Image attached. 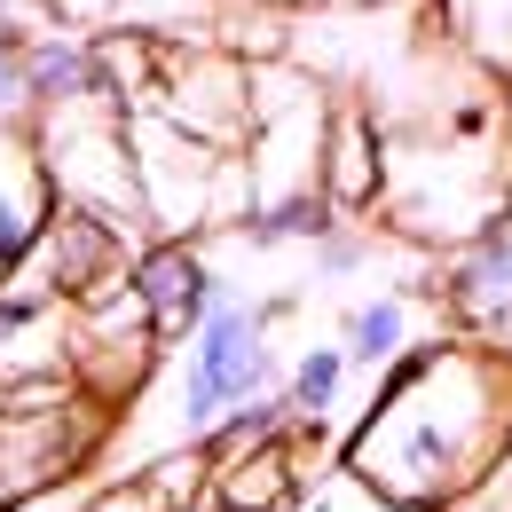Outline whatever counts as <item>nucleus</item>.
Masks as SVG:
<instances>
[{
  "mask_svg": "<svg viewBox=\"0 0 512 512\" xmlns=\"http://www.w3.org/2000/svg\"><path fill=\"white\" fill-rule=\"evenodd\" d=\"M512 442V363L489 339H426L402 355L363 418L347 426L339 465L402 512H449Z\"/></svg>",
  "mask_w": 512,
  "mask_h": 512,
  "instance_id": "nucleus-1",
  "label": "nucleus"
},
{
  "mask_svg": "<svg viewBox=\"0 0 512 512\" xmlns=\"http://www.w3.org/2000/svg\"><path fill=\"white\" fill-rule=\"evenodd\" d=\"M292 308H300L292 292L253 300V292L221 284L213 308H205V323L174 347L166 394H158V386L134 394V418H150V426H119L103 457H134V465H150V457H166V449H205L229 418H245L253 402H268V394L284 386L276 323L292 316ZM134 465H127V473H134Z\"/></svg>",
  "mask_w": 512,
  "mask_h": 512,
  "instance_id": "nucleus-2",
  "label": "nucleus"
},
{
  "mask_svg": "<svg viewBox=\"0 0 512 512\" xmlns=\"http://www.w3.org/2000/svg\"><path fill=\"white\" fill-rule=\"evenodd\" d=\"M505 103H457L434 134H386L379 205L402 237L418 245H473L512 213V134Z\"/></svg>",
  "mask_w": 512,
  "mask_h": 512,
  "instance_id": "nucleus-3",
  "label": "nucleus"
},
{
  "mask_svg": "<svg viewBox=\"0 0 512 512\" xmlns=\"http://www.w3.org/2000/svg\"><path fill=\"white\" fill-rule=\"evenodd\" d=\"M111 426H119V410L95 402L79 379L0 394V512L71 489L111 449Z\"/></svg>",
  "mask_w": 512,
  "mask_h": 512,
  "instance_id": "nucleus-4",
  "label": "nucleus"
},
{
  "mask_svg": "<svg viewBox=\"0 0 512 512\" xmlns=\"http://www.w3.org/2000/svg\"><path fill=\"white\" fill-rule=\"evenodd\" d=\"M32 158L48 174L56 205L71 213H95L111 229H127L150 245V221H142V182H134V150H127V111L87 95V103H56V111H32Z\"/></svg>",
  "mask_w": 512,
  "mask_h": 512,
  "instance_id": "nucleus-5",
  "label": "nucleus"
},
{
  "mask_svg": "<svg viewBox=\"0 0 512 512\" xmlns=\"http://www.w3.org/2000/svg\"><path fill=\"white\" fill-rule=\"evenodd\" d=\"M323 134H331V95L292 64H253V134H245V190L253 213L323 197Z\"/></svg>",
  "mask_w": 512,
  "mask_h": 512,
  "instance_id": "nucleus-6",
  "label": "nucleus"
},
{
  "mask_svg": "<svg viewBox=\"0 0 512 512\" xmlns=\"http://www.w3.org/2000/svg\"><path fill=\"white\" fill-rule=\"evenodd\" d=\"M134 111H158L166 127H182L205 150H245L253 134V64L245 56H221L205 40H158V64Z\"/></svg>",
  "mask_w": 512,
  "mask_h": 512,
  "instance_id": "nucleus-7",
  "label": "nucleus"
},
{
  "mask_svg": "<svg viewBox=\"0 0 512 512\" xmlns=\"http://www.w3.org/2000/svg\"><path fill=\"white\" fill-rule=\"evenodd\" d=\"M127 292H134V308H142V323H150V339H158V355H174L197 323H205L213 292H221V276L205 268L197 245H182V237H150V245L134 253Z\"/></svg>",
  "mask_w": 512,
  "mask_h": 512,
  "instance_id": "nucleus-8",
  "label": "nucleus"
},
{
  "mask_svg": "<svg viewBox=\"0 0 512 512\" xmlns=\"http://www.w3.org/2000/svg\"><path fill=\"white\" fill-rule=\"evenodd\" d=\"M386 174V134L363 103H331V134H323V205L331 213H371Z\"/></svg>",
  "mask_w": 512,
  "mask_h": 512,
  "instance_id": "nucleus-9",
  "label": "nucleus"
},
{
  "mask_svg": "<svg viewBox=\"0 0 512 512\" xmlns=\"http://www.w3.org/2000/svg\"><path fill=\"white\" fill-rule=\"evenodd\" d=\"M426 347V308H418V292H371V300H355L347 316H339V355H347V371L355 379H386L402 355H418Z\"/></svg>",
  "mask_w": 512,
  "mask_h": 512,
  "instance_id": "nucleus-10",
  "label": "nucleus"
},
{
  "mask_svg": "<svg viewBox=\"0 0 512 512\" xmlns=\"http://www.w3.org/2000/svg\"><path fill=\"white\" fill-rule=\"evenodd\" d=\"M71 379V308H8L0 300V394Z\"/></svg>",
  "mask_w": 512,
  "mask_h": 512,
  "instance_id": "nucleus-11",
  "label": "nucleus"
},
{
  "mask_svg": "<svg viewBox=\"0 0 512 512\" xmlns=\"http://www.w3.org/2000/svg\"><path fill=\"white\" fill-rule=\"evenodd\" d=\"M56 221V190L32 158V134L24 127H0V276L40 245V229Z\"/></svg>",
  "mask_w": 512,
  "mask_h": 512,
  "instance_id": "nucleus-12",
  "label": "nucleus"
},
{
  "mask_svg": "<svg viewBox=\"0 0 512 512\" xmlns=\"http://www.w3.org/2000/svg\"><path fill=\"white\" fill-rule=\"evenodd\" d=\"M347 355H339V339H316V347H300L292 355V371H284V418H292V434H331L339 418H347Z\"/></svg>",
  "mask_w": 512,
  "mask_h": 512,
  "instance_id": "nucleus-13",
  "label": "nucleus"
},
{
  "mask_svg": "<svg viewBox=\"0 0 512 512\" xmlns=\"http://www.w3.org/2000/svg\"><path fill=\"white\" fill-rule=\"evenodd\" d=\"M87 95H103L95 48H87L79 32H40V40L24 48V111H56V103H87ZM103 103H111V95H103Z\"/></svg>",
  "mask_w": 512,
  "mask_h": 512,
  "instance_id": "nucleus-14",
  "label": "nucleus"
},
{
  "mask_svg": "<svg viewBox=\"0 0 512 512\" xmlns=\"http://www.w3.org/2000/svg\"><path fill=\"white\" fill-rule=\"evenodd\" d=\"M457 16H465V40H473L489 64L512 71V0H457Z\"/></svg>",
  "mask_w": 512,
  "mask_h": 512,
  "instance_id": "nucleus-15",
  "label": "nucleus"
},
{
  "mask_svg": "<svg viewBox=\"0 0 512 512\" xmlns=\"http://www.w3.org/2000/svg\"><path fill=\"white\" fill-rule=\"evenodd\" d=\"M308 512H402V505H386L371 481H355L347 465H331L316 489H308Z\"/></svg>",
  "mask_w": 512,
  "mask_h": 512,
  "instance_id": "nucleus-16",
  "label": "nucleus"
},
{
  "mask_svg": "<svg viewBox=\"0 0 512 512\" xmlns=\"http://www.w3.org/2000/svg\"><path fill=\"white\" fill-rule=\"evenodd\" d=\"M40 32H16V24H0V127H24L32 111H24V48H32Z\"/></svg>",
  "mask_w": 512,
  "mask_h": 512,
  "instance_id": "nucleus-17",
  "label": "nucleus"
},
{
  "mask_svg": "<svg viewBox=\"0 0 512 512\" xmlns=\"http://www.w3.org/2000/svg\"><path fill=\"white\" fill-rule=\"evenodd\" d=\"M71 512H166V505H158V497H150L134 473H111L103 489H87V497H79Z\"/></svg>",
  "mask_w": 512,
  "mask_h": 512,
  "instance_id": "nucleus-18",
  "label": "nucleus"
},
{
  "mask_svg": "<svg viewBox=\"0 0 512 512\" xmlns=\"http://www.w3.org/2000/svg\"><path fill=\"white\" fill-rule=\"evenodd\" d=\"M260 8H292V0H260Z\"/></svg>",
  "mask_w": 512,
  "mask_h": 512,
  "instance_id": "nucleus-19",
  "label": "nucleus"
}]
</instances>
